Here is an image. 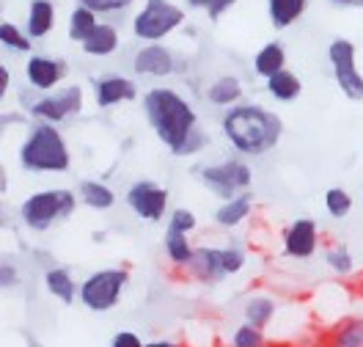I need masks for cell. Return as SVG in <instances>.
Here are the masks:
<instances>
[{
  "label": "cell",
  "mask_w": 363,
  "mask_h": 347,
  "mask_svg": "<svg viewBox=\"0 0 363 347\" xmlns=\"http://www.w3.org/2000/svg\"><path fill=\"white\" fill-rule=\"evenodd\" d=\"M143 114L149 119V127L155 130V136L177 158L196 155L209 143V136L204 130H199V116L193 111V105L174 89H165V86L149 89L143 94Z\"/></svg>",
  "instance_id": "1"
},
{
  "label": "cell",
  "mask_w": 363,
  "mask_h": 347,
  "mask_svg": "<svg viewBox=\"0 0 363 347\" xmlns=\"http://www.w3.org/2000/svg\"><path fill=\"white\" fill-rule=\"evenodd\" d=\"M223 133L231 141V146L245 155V158H259L267 155L278 146L284 124L281 119L259 105H234L223 116Z\"/></svg>",
  "instance_id": "2"
},
{
  "label": "cell",
  "mask_w": 363,
  "mask_h": 347,
  "mask_svg": "<svg viewBox=\"0 0 363 347\" xmlns=\"http://www.w3.org/2000/svg\"><path fill=\"white\" fill-rule=\"evenodd\" d=\"M17 160L30 174H64L72 165V155L61 130L50 121H39L20 143Z\"/></svg>",
  "instance_id": "3"
},
{
  "label": "cell",
  "mask_w": 363,
  "mask_h": 347,
  "mask_svg": "<svg viewBox=\"0 0 363 347\" xmlns=\"http://www.w3.org/2000/svg\"><path fill=\"white\" fill-rule=\"evenodd\" d=\"M77 193H72L67 187H52V190H39L30 193L20 204V218L28 229L47 231L52 229L58 221L69 218L77 207Z\"/></svg>",
  "instance_id": "4"
},
{
  "label": "cell",
  "mask_w": 363,
  "mask_h": 347,
  "mask_svg": "<svg viewBox=\"0 0 363 347\" xmlns=\"http://www.w3.org/2000/svg\"><path fill=\"white\" fill-rule=\"evenodd\" d=\"M130 284V273L124 268H105V270H96L80 281V303L89 309V312H111L118 306L124 290Z\"/></svg>",
  "instance_id": "5"
},
{
  "label": "cell",
  "mask_w": 363,
  "mask_h": 347,
  "mask_svg": "<svg viewBox=\"0 0 363 347\" xmlns=\"http://www.w3.org/2000/svg\"><path fill=\"white\" fill-rule=\"evenodd\" d=\"M182 23H184V11L177 3H171V0H146L143 9L133 20V33H135V39L152 45V42L165 39L168 33H174Z\"/></svg>",
  "instance_id": "6"
},
{
  "label": "cell",
  "mask_w": 363,
  "mask_h": 347,
  "mask_svg": "<svg viewBox=\"0 0 363 347\" xmlns=\"http://www.w3.org/2000/svg\"><path fill=\"white\" fill-rule=\"evenodd\" d=\"M328 61H330V70L336 77V86L341 89V94L352 102H361L363 99V75L358 70V53L355 45L350 39H333L328 47Z\"/></svg>",
  "instance_id": "7"
},
{
  "label": "cell",
  "mask_w": 363,
  "mask_h": 347,
  "mask_svg": "<svg viewBox=\"0 0 363 347\" xmlns=\"http://www.w3.org/2000/svg\"><path fill=\"white\" fill-rule=\"evenodd\" d=\"M199 180L215 196H220L226 202V199H234V196L248 190L250 182H253V174H250V168L242 160H223L199 168Z\"/></svg>",
  "instance_id": "8"
},
{
  "label": "cell",
  "mask_w": 363,
  "mask_h": 347,
  "mask_svg": "<svg viewBox=\"0 0 363 347\" xmlns=\"http://www.w3.org/2000/svg\"><path fill=\"white\" fill-rule=\"evenodd\" d=\"M190 273L201 281H220L226 276H234L245 268V254L240 248H196L193 262L187 265Z\"/></svg>",
  "instance_id": "9"
},
{
  "label": "cell",
  "mask_w": 363,
  "mask_h": 347,
  "mask_svg": "<svg viewBox=\"0 0 363 347\" xmlns=\"http://www.w3.org/2000/svg\"><path fill=\"white\" fill-rule=\"evenodd\" d=\"M80 111H83V89L80 86H69L61 92L45 94L42 99H36L30 105V116L39 119V121H50V124L67 121Z\"/></svg>",
  "instance_id": "10"
},
{
  "label": "cell",
  "mask_w": 363,
  "mask_h": 347,
  "mask_svg": "<svg viewBox=\"0 0 363 347\" xmlns=\"http://www.w3.org/2000/svg\"><path fill=\"white\" fill-rule=\"evenodd\" d=\"M127 207L135 212L140 221L157 224L168 212V190L152 180H140L127 187Z\"/></svg>",
  "instance_id": "11"
},
{
  "label": "cell",
  "mask_w": 363,
  "mask_h": 347,
  "mask_svg": "<svg viewBox=\"0 0 363 347\" xmlns=\"http://www.w3.org/2000/svg\"><path fill=\"white\" fill-rule=\"evenodd\" d=\"M135 75H149V77H168L177 72V55L160 42L143 45L133 58Z\"/></svg>",
  "instance_id": "12"
},
{
  "label": "cell",
  "mask_w": 363,
  "mask_h": 347,
  "mask_svg": "<svg viewBox=\"0 0 363 347\" xmlns=\"http://www.w3.org/2000/svg\"><path fill=\"white\" fill-rule=\"evenodd\" d=\"M319 229L311 218H297L295 224H289L284 229V254L295 256V259H308L317 251Z\"/></svg>",
  "instance_id": "13"
},
{
  "label": "cell",
  "mask_w": 363,
  "mask_h": 347,
  "mask_svg": "<svg viewBox=\"0 0 363 347\" xmlns=\"http://www.w3.org/2000/svg\"><path fill=\"white\" fill-rule=\"evenodd\" d=\"M64 75H67V64L58 58H50V55H30L25 64L28 83L39 92H52L64 80Z\"/></svg>",
  "instance_id": "14"
},
{
  "label": "cell",
  "mask_w": 363,
  "mask_h": 347,
  "mask_svg": "<svg viewBox=\"0 0 363 347\" xmlns=\"http://www.w3.org/2000/svg\"><path fill=\"white\" fill-rule=\"evenodd\" d=\"M138 86L124 75H105L96 80V105L113 108L118 102H135Z\"/></svg>",
  "instance_id": "15"
},
{
  "label": "cell",
  "mask_w": 363,
  "mask_h": 347,
  "mask_svg": "<svg viewBox=\"0 0 363 347\" xmlns=\"http://www.w3.org/2000/svg\"><path fill=\"white\" fill-rule=\"evenodd\" d=\"M52 28H55V3L52 0H30L28 20H25L28 36L42 39L47 33H52Z\"/></svg>",
  "instance_id": "16"
},
{
  "label": "cell",
  "mask_w": 363,
  "mask_h": 347,
  "mask_svg": "<svg viewBox=\"0 0 363 347\" xmlns=\"http://www.w3.org/2000/svg\"><path fill=\"white\" fill-rule=\"evenodd\" d=\"M83 53L86 55H96V58H105V55H113L116 50L121 47V36H118V31H116V25L111 23H99L94 31H91V36L83 42Z\"/></svg>",
  "instance_id": "17"
},
{
  "label": "cell",
  "mask_w": 363,
  "mask_h": 347,
  "mask_svg": "<svg viewBox=\"0 0 363 347\" xmlns=\"http://www.w3.org/2000/svg\"><path fill=\"white\" fill-rule=\"evenodd\" d=\"M45 287L52 298L64 303V306H72L74 298H80V284L74 281V276L69 273L67 268H52L45 273Z\"/></svg>",
  "instance_id": "18"
},
{
  "label": "cell",
  "mask_w": 363,
  "mask_h": 347,
  "mask_svg": "<svg viewBox=\"0 0 363 347\" xmlns=\"http://www.w3.org/2000/svg\"><path fill=\"white\" fill-rule=\"evenodd\" d=\"M250 207H253V199H250L248 190L234 196V199H226L220 207L215 209V224L223 226V229H234L250 215Z\"/></svg>",
  "instance_id": "19"
},
{
  "label": "cell",
  "mask_w": 363,
  "mask_h": 347,
  "mask_svg": "<svg viewBox=\"0 0 363 347\" xmlns=\"http://www.w3.org/2000/svg\"><path fill=\"white\" fill-rule=\"evenodd\" d=\"M286 70V53L278 42H267L256 55H253V72L262 77V80H270L272 75Z\"/></svg>",
  "instance_id": "20"
},
{
  "label": "cell",
  "mask_w": 363,
  "mask_h": 347,
  "mask_svg": "<svg viewBox=\"0 0 363 347\" xmlns=\"http://www.w3.org/2000/svg\"><path fill=\"white\" fill-rule=\"evenodd\" d=\"M206 99L212 105H218V108H234L242 99V83H240V77L223 75V77L212 80V86L206 92Z\"/></svg>",
  "instance_id": "21"
},
{
  "label": "cell",
  "mask_w": 363,
  "mask_h": 347,
  "mask_svg": "<svg viewBox=\"0 0 363 347\" xmlns=\"http://www.w3.org/2000/svg\"><path fill=\"white\" fill-rule=\"evenodd\" d=\"M306 3L308 0H267V14H270L272 28L284 31V28L295 25L306 11Z\"/></svg>",
  "instance_id": "22"
},
{
  "label": "cell",
  "mask_w": 363,
  "mask_h": 347,
  "mask_svg": "<svg viewBox=\"0 0 363 347\" xmlns=\"http://www.w3.org/2000/svg\"><path fill=\"white\" fill-rule=\"evenodd\" d=\"M267 92L278 102H295L297 97L303 94V80H300L297 72L284 70L278 72V75H272L270 80H267Z\"/></svg>",
  "instance_id": "23"
},
{
  "label": "cell",
  "mask_w": 363,
  "mask_h": 347,
  "mask_svg": "<svg viewBox=\"0 0 363 347\" xmlns=\"http://www.w3.org/2000/svg\"><path fill=\"white\" fill-rule=\"evenodd\" d=\"M77 196L80 202L91 209H111L116 204V193L105 182H96V180H83L77 187Z\"/></svg>",
  "instance_id": "24"
},
{
  "label": "cell",
  "mask_w": 363,
  "mask_h": 347,
  "mask_svg": "<svg viewBox=\"0 0 363 347\" xmlns=\"http://www.w3.org/2000/svg\"><path fill=\"white\" fill-rule=\"evenodd\" d=\"M165 254L168 259L174 262V265H179V268H187L190 262H193V256H196V248L190 246V240H187V234L184 231H177V229H165Z\"/></svg>",
  "instance_id": "25"
},
{
  "label": "cell",
  "mask_w": 363,
  "mask_h": 347,
  "mask_svg": "<svg viewBox=\"0 0 363 347\" xmlns=\"http://www.w3.org/2000/svg\"><path fill=\"white\" fill-rule=\"evenodd\" d=\"M96 25H99L96 14H94L91 9H86V6H80V3H77V6L72 9V14H69V36H72V42L83 45Z\"/></svg>",
  "instance_id": "26"
},
{
  "label": "cell",
  "mask_w": 363,
  "mask_h": 347,
  "mask_svg": "<svg viewBox=\"0 0 363 347\" xmlns=\"http://www.w3.org/2000/svg\"><path fill=\"white\" fill-rule=\"evenodd\" d=\"M275 317V301L272 298H250L245 303V323L256 325V328H267Z\"/></svg>",
  "instance_id": "27"
},
{
  "label": "cell",
  "mask_w": 363,
  "mask_h": 347,
  "mask_svg": "<svg viewBox=\"0 0 363 347\" xmlns=\"http://www.w3.org/2000/svg\"><path fill=\"white\" fill-rule=\"evenodd\" d=\"M0 42L3 47H9V50H14V53H30V36H28V31H20L14 23H3L0 25Z\"/></svg>",
  "instance_id": "28"
},
{
  "label": "cell",
  "mask_w": 363,
  "mask_h": 347,
  "mask_svg": "<svg viewBox=\"0 0 363 347\" xmlns=\"http://www.w3.org/2000/svg\"><path fill=\"white\" fill-rule=\"evenodd\" d=\"M325 209L341 221V218H347L350 215V209H352V196L344 190V187H330L328 193H325Z\"/></svg>",
  "instance_id": "29"
},
{
  "label": "cell",
  "mask_w": 363,
  "mask_h": 347,
  "mask_svg": "<svg viewBox=\"0 0 363 347\" xmlns=\"http://www.w3.org/2000/svg\"><path fill=\"white\" fill-rule=\"evenodd\" d=\"M330 347H363V320H350L341 325Z\"/></svg>",
  "instance_id": "30"
},
{
  "label": "cell",
  "mask_w": 363,
  "mask_h": 347,
  "mask_svg": "<svg viewBox=\"0 0 363 347\" xmlns=\"http://www.w3.org/2000/svg\"><path fill=\"white\" fill-rule=\"evenodd\" d=\"M231 347H264V331L250 323H242L231 336Z\"/></svg>",
  "instance_id": "31"
},
{
  "label": "cell",
  "mask_w": 363,
  "mask_h": 347,
  "mask_svg": "<svg viewBox=\"0 0 363 347\" xmlns=\"http://www.w3.org/2000/svg\"><path fill=\"white\" fill-rule=\"evenodd\" d=\"M325 262H328V268H330L333 273H341V276L352 273V268H355V259H352V254H350L344 246L330 248V251L325 254Z\"/></svg>",
  "instance_id": "32"
},
{
  "label": "cell",
  "mask_w": 363,
  "mask_h": 347,
  "mask_svg": "<svg viewBox=\"0 0 363 347\" xmlns=\"http://www.w3.org/2000/svg\"><path fill=\"white\" fill-rule=\"evenodd\" d=\"M234 3H237V0H187V6H190V9L206 11V17H209V20H220Z\"/></svg>",
  "instance_id": "33"
},
{
  "label": "cell",
  "mask_w": 363,
  "mask_h": 347,
  "mask_svg": "<svg viewBox=\"0 0 363 347\" xmlns=\"http://www.w3.org/2000/svg\"><path fill=\"white\" fill-rule=\"evenodd\" d=\"M77 3L91 9L94 14H116V11L130 9L135 0H77Z\"/></svg>",
  "instance_id": "34"
},
{
  "label": "cell",
  "mask_w": 363,
  "mask_h": 347,
  "mask_svg": "<svg viewBox=\"0 0 363 347\" xmlns=\"http://www.w3.org/2000/svg\"><path fill=\"white\" fill-rule=\"evenodd\" d=\"M168 229H177V231H193L196 229V215L190 212L187 207H177L171 212V221H168Z\"/></svg>",
  "instance_id": "35"
},
{
  "label": "cell",
  "mask_w": 363,
  "mask_h": 347,
  "mask_svg": "<svg viewBox=\"0 0 363 347\" xmlns=\"http://www.w3.org/2000/svg\"><path fill=\"white\" fill-rule=\"evenodd\" d=\"M111 347H146V342L138 334H133V331H118L111 339Z\"/></svg>",
  "instance_id": "36"
},
{
  "label": "cell",
  "mask_w": 363,
  "mask_h": 347,
  "mask_svg": "<svg viewBox=\"0 0 363 347\" xmlns=\"http://www.w3.org/2000/svg\"><path fill=\"white\" fill-rule=\"evenodd\" d=\"M17 281H20L17 268H14L11 262H3V268H0V284H3L6 290H11V287H17Z\"/></svg>",
  "instance_id": "37"
},
{
  "label": "cell",
  "mask_w": 363,
  "mask_h": 347,
  "mask_svg": "<svg viewBox=\"0 0 363 347\" xmlns=\"http://www.w3.org/2000/svg\"><path fill=\"white\" fill-rule=\"evenodd\" d=\"M9 86H11V72L9 67H0V99L9 94Z\"/></svg>",
  "instance_id": "38"
},
{
  "label": "cell",
  "mask_w": 363,
  "mask_h": 347,
  "mask_svg": "<svg viewBox=\"0 0 363 347\" xmlns=\"http://www.w3.org/2000/svg\"><path fill=\"white\" fill-rule=\"evenodd\" d=\"M146 347H179V345H174L168 339H155V342H146Z\"/></svg>",
  "instance_id": "39"
},
{
  "label": "cell",
  "mask_w": 363,
  "mask_h": 347,
  "mask_svg": "<svg viewBox=\"0 0 363 347\" xmlns=\"http://www.w3.org/2000/svg\"><path fill=\"white\" fill-rule=\"evenodd\" d=\"M336 6H363V0H330Z\"/></svg>",
  "instance_id": "40"
}]
</instances>
